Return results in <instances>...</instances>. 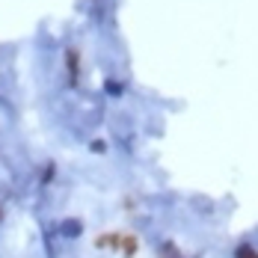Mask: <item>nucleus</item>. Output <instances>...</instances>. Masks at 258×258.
<instances>
[{
  "label": "nucleus",
  "instance_id": "1",
  "mask_svg": "<svg viewBox=\"0 0 258 258\" xmlns=\"http://www.w3.org/2000/svg\"><path fill=\"white\" fill-rule=\"evenodd\" d=\"M237 258H258V252L252 246H240V249H237Z\"/></svg>",
  "mask_w": 258,
  "mask_h": 258
}]
</instances>
